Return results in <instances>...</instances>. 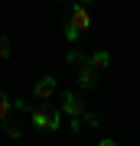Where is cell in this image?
<instances>
[{
	"instance_id": "6da1fadb",
	"label": "cell",
	"mask_w": 140,
	"mask_h": 146,
	"mask_svg": "<svg viewBox=\"0 0 140 146\" xmlns=\"http://www.w3.org/2000/svg\"><path fill=\"white\" fill-rule=\"evenodd\" d=\"M49 114H52L49 101H39L36 107H29V123L36 127L39 133H49Z\"/></svg>"
},
{
	"instance_id": "5b68a950",
	"label": "cell",
	"mask_w": 140,
	"mask_h": 146,
	"mask_svg": "<svg viewBox=\"0 0 140 146\" xmlns=\"http://www.w3.org/2000/svg\"><path fill=\"white\" fill-rule=\"evenodd\" d=\"M88 65L94 68V72H104V68L111 65V55L104 52V49H98V52H91V55H88Z\"/></svg>"
},
{
	"instance_id": "8992f818",
	"label": "cell",
	"mask_w": 140,
	"mask_h": 146,
	"mask_svg": "<svg viewBox=\"0 0 140 146\" xmlns=\"http://www.w3.org/2000/svg\"><path fill=\"white\" fill-rule=\"evenodd\" d=\"M78 84H82V88H94V84H98V72H94L91 65L78 68Z\"/></svg>"
},
{
	"instance_id": "52a82bcc",
	"label": "cell",
	"mask_w": 140,
	"mask_h": 146,
	"mask_svg": "<svg viewBox=\"0 0 140 146\" xmlns=\"http://www.w3.org/2000/svg\"><path fill=\"white\" fill-rule=\"evenodd\" d=\"M65 62L72 65V68H85V65H88V55H85L82 49H72V52L65 55Z\"/></svg>"
},
{
	"instance_id": "9a60e30c",
	"label": "cell",
	"mask_w": 140,
	"mask_h": 146,
	"mask_svg": "<svg viewBox=\"0 0 140 146\" xmlns=\"http://www.w3.org/2000/svg\"><path fill=\"white\" fill-rule=\"evenodd\" d=\"M59 3H72V0H59Z\"/></svg>"
},
{
	"instance_id": "5bb4252c",
	"label": "cell",
	"mask_w": 140,
	"mask_h": 146,
	"mask_svg": "<svg viewBox=\"0 0 140 146\" xmlns=\"http://www.w3.org/2000/svg\"><path fill=\"white\" fill-rule=\"evenodd\" d=\"M78 3H82V7H91V3H94V0H78Z\"/></svg>"
},
{
	"instance_id": "7a4b0ae2",
	"label": "cell",
	"mask_w": 140,
	"mask_h": 146,
	"mask_svg": "<svg viewBox=\"0 0 140 146\" xmlns=\"http://www.w3.org/2000/svg\"><path fill=\"white\" fill-rule=\"evenodd\" d=\"M68 26H75L78 33H85L91 26V13H88V7H82L75 0V7H72V13H68Z\"/></svg>"
},
{
	"instance_id": "7c38bea8",
	"label": "cell",
	"mask_w": 140,
	"mask_h": 146,
	"mask_svg": "<svg viewBox=\"0 0 140 146\" xmlns=\"http://www.w3.org/2000/svg\"><path fill=\"white\" fill-rule=\"evenodd\" d=\"M62 33H65V39H68V42H75L78 36H82V33H78L75 26H68V23H65V29H62Z\"/></svg>"
},
{
	"instance_id": "4fadbf2b",
	"label": "cell",
	"mask_w": 140,
	"mask_h": 146,
	"mask_svg": "<svg viewBox=\"0 0 140 146\" xmlns=\"http://www.w3.org/2000/svg\"><path fill=\"white\" fill-rule=\"evenodd\" d=\"M3 130H7V136H10V140H20V136H23V130H20V127H10V123H7Z\"/></svg>"
},
{
	"instance_id": "277c9868",
	"label": "cell",
	"mask_w": 140,
	"mask_h": 146,
	"mask_svg": "<svg viewBox=\"0 0 140 146\" xmlns=\"http://www.w3.org/2000/svg\"><path fill=\"white\" fill-rule=\"evenodd\" d=\"M62 110H65V117H82L85 114V101L78 94H72V91H62Z\"/></svg>"
},
{
	"instance_id": "3957f363",
	"label": "cell",
	"mask_w": 140,
	"mask_h": 146,
	"mask_svg": "<svg viewBox=\"0 0 140 146\" xmlns=\"http://www.w3.org/2000/svg\"><path fill=\"white\" fill-rule=\"evenodd\" d=\"M33 98L36 101H52L56 98V78H52V75H42V78L33 84Z\"/></svg>"
},
{
	"instance_id": "9c48e42d",
	"label": "cell",
	"mask_w": 140,
	"mask_h": 146,
	"mask_svg": "<svg viewBox=\"0 0 140 146\" xmlns=\"http://www.w3.org/2000/svg\"><path fill=\"white\" fill-rule=\"evenodd\" d=\"M82 123H88L91 130H94V127H101V117L94 114V110H88V107H85V114H82Z\"/></svg>"
},
{
	"instance_id": "8fae6325",
	"label": "cell",
	"mask_w": 140,
	"mask_h": 146,
	"mask_svg": "<svg viewBox=\"0 0 140 146\" xmlns=\"http://www.w3.org/2000/svg\"><path fill=\"white\" fill-rule=\"evenodd\" d=\"M13 55V46H10V39L7 36H0V58H10Z\"/></svg>"
},
{
	"instance_id": "ba28073f",
	"label": "cell",
	"mask_w": 140,
	"mask_h": 146,
	"mask_svg": "<svg viewBox=\"0 0 140 146\" xmlns=\"http://www.w3.org/2000/svg\"><path fill=\"white\" fill-rule=\"evenodd\" d=\"M10 110H13V101L7 91H0V123H7L10 120Z\"/></svg>"
},
{
	"instance_id": "30bf717a",
	"label": "cell",
	"mask_w": 140,
	"mask_h": 146,
	"mask_svg": "<svg viewBox=\"0 0 140 146\" xmlns=\"http://www.w3.org/2000/svg\"><path fill=\"white\" fill-rule=\"evenodd\" d=\"M59 127H62V110L52 107V114H49V133H52V130H59Z\"/></svg>"
}]
</instances>
